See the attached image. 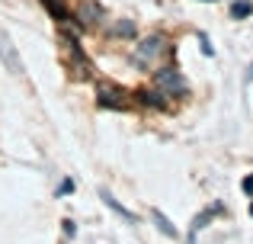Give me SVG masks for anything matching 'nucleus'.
I'll return each mask as SVG.
<instances>
[{"instance_id": "nucleus-1", "label": "nucleus", "mask_w": 253, "mask_h": 244, "mask_svg": "<svg viewBox=\"0 0 253 244\" xmlns=\"http://www.w3.org/2000/svg\"><path fill=\"white\" fill-rule=\"evenodd\" d=\"M154 84L161 90H167V94H186V81H183V74H179V71H173V68H161L154 74Z\"/></svg>"}, {"instance_id": "nucleus-2", "label": "nucleus", "mask_w": 253, "mask_h": 244, "mask_svg": "<svg viewBox=\"0 0 253 244\" xmlns=\"http://www.w3.org/2000/svg\"><path fill=\"white\" fill-rule=\"evenodd\" d=\"M164 49H167L164 36H151V39H144V42L135 49V61H138V64H148V61H154V58L161 55Z\"/></svg>"}, {"instance_id": "nucleus-3", "label": "nucleus", "mask_w": 253, "mask_h": 244, "mask_svg": "<svg viewBox=\"0 0 253 244\" xmlns=\"http://www.w3.org/2000/svg\"><path fill=\"white\" fill-rule=\"evenodd\" d=\"M96 97L103 106H125V94L119 87H112V84H96Z\"/></svg>"}, {"instance_id": "nucleus-4", "label": "nucleus", "mask_w": 253, "mask_h": 244, "mask_svg": "<svg viewBox=\"0 0 253 244\" xmlns=\"http://www.w3.org/2000/svg\"><path fill=\"white\" fill-rule=\"evenodd\" d=\"M99 16H103V10H99L93 0H84L81 10H77V19H81V26H96Z\"/></svg>"}, {"instance_id": "nucleus-5", "label": "nucleus", "mask_w": 253, "mask_h": 244, "mask_svg": "<svg viewBox=\"0 0 253 244\" xmlns=\"http://www.w3.org/2000/svg\"><path fill=\"white\" fill-rule=\"evenodd\" d=\"M99 196H103V202H106L109 209H116V212L122 215V219H128V222H138V215H135V212H128V209H125V206H122L119 199H112V193H109V190H103Z\"/></svg>"}, {"instance_id": "nucleus-6", "label": "nucleus", "mask_w": 253, "mask_h": 244, "mask_svg": "<svg viewBox=\"0 0 253 244\" xmlns=\"http://www.w3.org/2000/svg\"><path fill=\"white\" fill-rule=\"evenodd\" d=\"M151 219L157 222V228H161V232L167 235V238H176V228L170 225V219H167V215H164V212H157V209H151Z\"/></svg>"}, {"instance_id": "nucleus-7", "label": "nucleus", "mask_w": 253, "mask_h": 244, "mask_svg": "<svg viewBox=\"0 0 253 244\" xmlns=\"http://www.w3.org/2000/svg\"><path fill=\"white\" fill-rule=\"evenodd\" d=\"M42 3L51 10V16H55L58 23H68V19H71V13L64 10V3H61V0H42Z\"/></svg>"}, {"instance_id": "nucleus-8", "label": "nucleus", "mask_w": 253, "mask_h": 244, "mask_svg": "<svg viewBox=\"0 0 253 244\" xmlns=\"http://www.w3.org/2000/svg\"><path fill=\"white\" fill-rule=\"evenodd\" d=\"M250 13H253L250 0H234V3H231V16L234 19H244V16H250Z\"/></svg>"}, {"instance_id": "nucleus-9", "label": "nucleus", "mask_w": 253, "mask_h": 244, "mask_svg": "<svg viewBox=\"0 0 253 244\" xmlns=\"http://www.w3.org/2000/svg\"><path fill=\"white\" fill-rule=\"evenodd\" d=\"M0 55H3V58H6V64H10V68H13V71H23V64H19V61H16V58H13V49H10V42H6V39H3V36H0Z\"/></svg>"}, {"instance_id": "nucleus-10", "label": "nucleus", "mask_w": 253, "mask_h": 244, "mask_svg": "<svg viewBox=\"0 0 253 244\" xmlns=\"http://www.w3.org/2000/svg\"><path fill=\"white\" fill-rule=\"evenodd\" d=\"M218 212H221V206H209V209H205V212H202V215H199V219H196V222H192V228H196V232H199V228H202V225H205V222H209V219H211V215H218Z\"/></svg>"}, {"instance_id": "nucleus-11", "label": "nucleus", "mask_w": 253, "mask_h": 244, "mask_svg": "<svg viewBox=\"0 0 253 244\" xmlns=\"http://www.w3.org/2000/svg\"><path fill=\"white\" fill-rule=\"evenodd\" d=\"M138 97H141V103H151V106H164V100H161V94H157V90H154V94H148V90H141Z\"/></svg>"}, {"instance_id": "nucleus-12", "label": "nucleus", "mask_w": 253, "mask_h": 244, "mask_svg": "<svg viewBox=\"0 0 253 244\" xmlns=\"http://www.w3.org/2000/svg\"><path fill=\"white\" fill-rule=\"evenodd\" d=\"M112 32H116V36H135V26H131V23H116Z\"/></svg>"}, {"instance_id": "nucleus-13", "label": "nucleus", "mask_w": 253, "mask_h": 244, "mask_svg": "<svg viewBox=\"0 0 253 244\" xmlns=\"http://www.w3.org/2000/svg\"><path fill=\"white\" fill-rule=\"evenodd\" d=\"M64 235H71V238H74V235H77V225H74V222H71V219L64 222Z\"/></svg>"}, {"instance_id": "nucleus-14", "label": "nucleus", "mask_w": 253, "mask_h": 244, "mask_svg": "<svg viewBox=\"0 0 253 244\" xmlns=\"http://www.w3.org/2000/svg\"><path fill=\"white\" fill-rule=\"evenodd\" d=\"M244 193H253V177H247V180H244Z\"/></svg>"}, {"instance_id": "nucleus-15", "label": "nucleus", "mask_w": 253, "mask_h": 244, "mask_svg": "<svg viewBox=\"0 0 253 244\" xmlns=\"http://www.w3.org/2000/svg\"><path fill=\"white\" fill-rule=\"evenodd\" d=\"M250 215H253V206H250Z\"/></svg>"}]
</instances>
